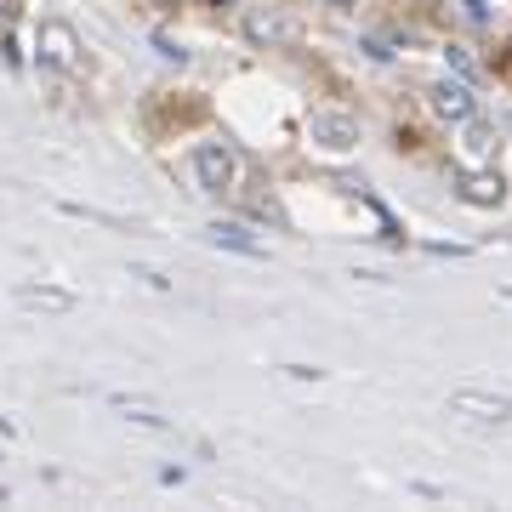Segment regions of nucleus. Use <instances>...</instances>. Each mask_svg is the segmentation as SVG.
<instances>
[{
    "label": "nucleus",
    "mask_w": 512,
    "mask_h": 512,
    "mask_svg": "<svg viewBox=\"0 0 512 512\" xmlns=\"http://www.w3.org/2000/svg\"><path fill=\"white\" fill-rule=\"evenodd\" d=\"M245 40H251V46H285V40H291V23H285V12H279V6H268V0H262V6H251V12H245Z\"/></svg>",
    "instance_id": "obj_6"
},
{
    "label": "nucleus",
    "mask_w": 512,
    "mask_h": 512,
    "mask_svg": "<svg viewBox=\"0 0 512 512\" xmlns=\"http://www.w3.org/2000/svg\"><path fill=\"white\" fill-rule=\"evenodd\" d=\"M450 410H478V416H490V421H512V399H501V393H473V387H456L450 393Z\"/></svg>",
    "instance_id": "obj_8"
},
{
    "label": "nucleus",
    "mask_w": 512,
    "mask_h": 512,
    "mask_svg": "<svg viewBox=\"0 0 512 512\" xmlns=\"http://www.w3.org/2000/svg\"><path fill=\"white\" fill-rule=\"evenodd\" d=\"M308 137L325 148V154H348V148L359 143V120L342 114V109H313L308 114Z\"/></svg>",
    "instance_id": "obj_3"
},
{
    "label": "nucleus",
    "mask_w": 512,
    "mask_h": 512,
    "mask_svg": "<svg viewBox=\"0 0 512 512\" xmlns=\"http://www.w3.org/2000/svg\"><path fill=\"white\" fill-rule=\"evenodd\" d=\"M205 239H211V245H222V251H239V256H268V245H262L245 222H211V228H205Z\"/></svg>",
    "instance_id": "obj_7"
},
{
    "label": "nucleus",
    "mask_w": 512,
    "mask_h": 512,
    "mask_svg": "<svg viewBox=\"0 0 512 512\" xmlns=\"http://www.w3.org/2000/svg\"><path fill=\"white\" fill-rule=\"evenodd\" d=\"M495 143H501V137H495V126L473 114V120H467V143H461V148H467V160H478V165H484V160L495 154Z\"/></svg>",
    "instance_id": "obj_10"
},
{
    "label": "nucleus",
    "mask_w": 512,
    "mask_h": 512,
    "mask_svg": "<svg viewBox=\"0 0 512 512\" xmlns=\"http://www.w3.org/2000/svg\"><path fill=\"white\" fill-rule=\"evenodd\" d=\"M154 6H177V0H154Z\"/></svg>",
    "instance_id": "obj_17"
},
{
    "label": "nucleus",
    "mask_w": 512,
    "mask_h": 512,
    "mask_svg": "<svg viewBox=\"0 0 512 512\" xmlns=\"http://www.w3.org/2000/svg\"><path fill=\"white\" fill-rule=\"evenodd\" d=\"M461 6H467V18H473L478 29H484V23H490V12H484V0H461Z\"/></svg>",
    "instance_id": "obj_13"
},
{
    "label": "nucleus",
    "mask_w": 512,
    "mask_h": 512,
    "mask_svg": "<svg viewBox=\"0 0 512 512\" xmlns=\"http://www.w3.org/2000/svg\"><path fill=\"white\" fill-rule=\"evenodd\" d=\"M35 63L52 74H74L80 69V40L69 23H40L35 29Z\"/></svg>",
    "instance_id": "obj_2"
},
{
    "label": "nucleus",
    "mask_w": 512,
    "mask_h": 512,
    "mask_svg": "<svg viewBox=\"0 0 512 512\" xmlns=\"http://www.w3.org/2000/svg\"><path fill=\"white\" fill-rule=\"evenodd\" d=\"M18 302H23V308L69 313V308H74V291H52V285H18Z\"/></svg>",
    "instance_id": "obj_9"
},
{
    "label": "nucleus",
    "mask_w": 512,
    "mask_h": 512,
    "mask_svg": "<svg viewBox=\"0 0 512 512\" xmlns=\"http://www.w3.org/2000/svg\"><path fill=\"white\" fill-rule=\"evenodd\" d=\"M154 52H160L165 63H177V69H183V63H188V52H183V46H177V40H165V35H154Z\"/></svg>",
    "instance_id": "obj_11"
},
{
    "label": "nucleus",
    "mask_w": 512,
    "mask_h": 512,
    "mask_svg": "<svg viewBox=\"0 0 512 512\" xmlns=\"http://www.w3.org/2000/svg\"><path fill=\"white\" fill-rule=\"evenodd\" d=\"M433 114H444V120H450V126H467V120H473L478 114V92H473V80H450V74H444L439 86H433Z\"/></svg>",
    "instance_id": "obj_5"
},
{
    "label": "nucleus",
    "mask_w": 512,
    "mask_h": 512,
    "mask_svg": "<svg viewBox=\"0 0 512 512\" xmlns=\"http://www.w3.org/2000/svg\"><path fill=\"white\" fill-rule=\"evenodd\" d=\"M444 57H450V69H456L461 80H473V57L461 52V46H450V52H444Z\"/></svg>",
    "instance_id": "obj_12"
},
{
    "label": "nucleus",
    "mask_w": 512,
    "mask_h": 512,
    "mask_svg": "<svg viewBox=\"0 0 512 512\" xmlns=\"http://www.w3.org/2000/svg\"><path fill=\"white\" fill-rule=\"evenodd\" d=\"M211 6H217V12H222V6H234V0H211Z\"/></svg>",
    "instance_id": "obj_16"
},
{
    "label": "nucleus",
    "mask_w": 512,
    "mask_h": 512,
    "mask_svg": "<svg viewBox=\"0 0 512 512\" xmlns=\"http://www.w3.org/2000/svg\"><path fill=\"white\" fill-rule=\"evenodd\" d=\"M18 18V0H0V23H12Z\"/></svg>",
    "instance_id": "obj_14"
},
{
    "label": "nucleus",
    "mask_w": 512,
    "mask_h": 512,
    "mask_svg": "<svg viewBox=\"0 0 512 512\" xmlns=\"http://www.w3.org/2000/svg\"><path fill=\"white\" fill-rule=\"evenodd\" d=\"M319 6H330V12H353L359 0H319Z\"/></svg>",
    "instance_id": "obj_15"
},
{
    "label": "nucleus",
    "mask_w": 512,
    "mask_h": 512,
    "mask_svg": "<svg viewBox=\"0 0 512 512\" xmlns=\"http://www.w3.org/2000/svg\"><path fill=\"white\" fill-rule=\"evenodd\" d=\"M194 183H200V194H228L239 183V154L228 143H200L194 148Z\"/></svg>",
    "instance_id": "obj_1"
},
{
    "label": "nucleus",
    "mask_w": 512,
    "mask_h": 512,
    "mask_svg": "<svg viewBox=\"0 0 512 512\" xmlns=\"http://www.w3.org/2000/svg\"><path fill=\"white\" fill-rule=\"evenodd\" d=\"M456 200L478 205V211H495V205L507 200V177H501L495 165H473V171H461L456 177Z\"/></svg>",
    "instance_id": "obj_4"
}]
</instances>
